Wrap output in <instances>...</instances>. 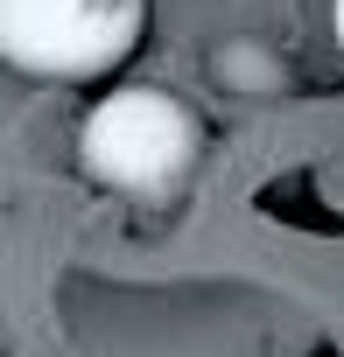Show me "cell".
<instances>
[{"instance_id":"3957f363","label":"cell","mask_w":344,"mask_h":357,"mask_svg":"<svg viewBox=\"0 0 344 357\" xmlns=\"http://www.w3.org/2000/svg\"><path fill=\"white\" fill-rule=\"evenodd\" d=\"M204 70H211V84L218 91H232V98H281L288 84H295V70H288V56L267 43V36H218L211 50H204Z\"/></svg>"},{"instance_id":"277c9868","label":"cell","mask_w":344,"mask_h":357,"mask_svg":"<svg viewBox=\"0 0 344 357\" xmlns=\"http://www.w3.org/2000/svg\"><path fill=\"white\" fill-rule=\"evenodd\" d=\"M337 43H344V0H337Z\"/></svg>"},{"instance_id":"7a4b0ae2","label":"cell","mask_w":344,"mask_h":357,"mask_svg":"<svg viewBox=\"0 0 344 357\" xmlns=\"http://www.w3.org/2000/svg\"><path fill=\"white\" fill-rule=\"evenodd\" d=\"M148 29V0H0V63L50 84L113 77Z\"/></svg>"},{"instance_id":"6da1fadb","label":"cell","mask_w":344,"mask_h":357,"mask_svg":"<svg viewBox=\"0 0 344 357\" xmlns=\"http://www.w3.org/2000/svg\"><path fill=\"white\" fill-rule=\"evenodd\" d=\"M204 147H211V133H204L197 105L169 84H113L78 126V168L99 190L134 197V204L176 197L204 168Z\"/></svg>"}]
</instances>
